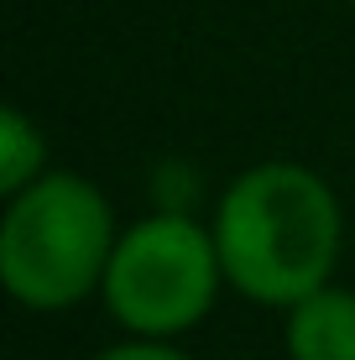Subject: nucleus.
Returning <instances> with one entry per match:
<instances>
[{
	"label": "nucleus",
	"instance_id": "obj_4",
	"mask_svg": "<svg viewBox=\"0 0 355 360\" xmlns=\"http://www.w3.org/2000/svg\"><path fill=\"white\" fill-rule=\"evenodd\" d=\"M283 350L288 360H355V288L324 282L283 308Z\"/></svg>",
	"mask_w": 355,
	"mask_h": 360
},
{
	"label": "nucleus",
	"instance_id": "obj_3",
	"mask_svg": "<svg viewBox=\"0 0 355 360\" xmlns=\"http://www.w3.org/2000/svg\"><path fill=\"white\" fill-rule=\"evenodd\" d=\"M219 292H230V282L214 230L188 209H152L120 225L100 303L120 334L183 340L214 314Z\"/></svg>",
	"mask_w": 355,
	"mask_h": 360
},
{
	"label": "nucleus",
	"instance_id": "obj_6",
	"mask_svg": "<svg viewBox=\"0 0 355 360\" xmlns=\"http://www.w3.org/2000/svg\"><path fill=\"white\" fill-rule=\"evenodd\" d=\"M94 360H193L178 340H146V334H120L115 345L94 350Z\"/></svg>",
	"mask_w": 355,
	"mask_h": 360
},
{
	"label": "nucleus",
	"instance_id": "obj_5",
	"mask_svg": "<svg viewBox=\"0 0 355 360\" xmlns=\"http://www.w3.org/2000/svg\"><path fill=\"white\" fill-rule=\"evenodd\" d=\"M47 172V136L21 105L0 110V198L32 188Z\"/></svg>",
	"mask_w": 355,
	"mask_h": 360
},
{
	"label": "nucleus",
	"instance_id": "obj_2",
	"mask_svg": "<svg viewBox=\"0 0 355 360\" xmlns=\"http://www.w3.org/2000/svg\"><path fill=\"white\" fill-rule=\"evenodd\" d=\"M120 219L84 172L47 167L0 209V288L27 314H68L100 297Z\"/></svg>",
	"mask_w": 355,
	"mask_h": 360
},
{
	"label": "nucleus",
	"instance_id": "obj_7",
	"mask_svg": "<svg viewBox=\"0 0 355 360\" xmlns=\"http://www.w3.org/2000/svg\"><path fill=\"white\" fill-rule=\"evenodd\" d=\"M345 6H350V11H355V0H345Z\"/></svg>",
	"mask_w": 355,
	"mask_h": 360
},
{
	"label": "nucleus",
	"instance_id": "obj_1",
	"mask_svg": "<svg viewBox=\"0 0 355 360\" xmlns=\"http://www.w3.org/2000/svg\"><path fill=\"white\" fill-rule=\"evenodd\" d=\"M209 230L230 292L277 314L335 282L345 256V209L335 183L292 157L240 167L214 198Z\"/></svg>",
	"mask_w": 355,
	"mask_h": 360
}]
</instances>
